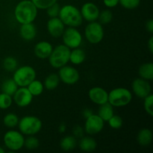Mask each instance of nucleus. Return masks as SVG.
Returning a JSON list of instances; mask_svg holds the SVG:
<instances>
[{
  "label": "nucleus",
  "mask_w": 153,
  "mask_h": 153,
  "mask_svg": "<svg viewBox=\"0 0 153 153\" xmlns=\"http://www.w3.org/2000/svg\"><path fill=\"white\" fill-rule=\"evenodd\" d=\"M59 82L60 79L58 75L56 73H51V74L48 75L45 79L43 86L44 88H46V89L49 90V91H52L58 88Z\"/></svg>",
  "instance_id": "nucleus-24"
},
{
  "label": "nucleus",
  "mask_w": 153,
  "mask_h": 153,
  "mask_svg": "<svg viewBox=\"0 0 153 153\" xmlns=\"http://www.w3.org/2000/svg\"><path fill=\"white\" fill-rule=\"evenodd\" d=\"M97 143L95 139L89 136L82 137V138L79 141V147L84 152H93L97 149Z\"/></svg>",
  "instance_id": "nucleus-20"
},
{
  "label": "nucleus",
  "mask_w": 153,
  "mask_h": 153,
  "mask_svg": "<svg viewBox=\"0 0 153 153\" xmlns=\"http://www.w3.org/2000/svg\"><path fill=\"white\" fill-rule=\"evenodd\" d=\"M31 1L34 3L37 9L45 10V9L48 8L49 6L57 2L58 0H31Z\"/></svg>",
  "instance_id": "nucleus-34"
},
{
  "label": "nucleus",
  "mask_w": 153,
  "mask_h": 153,
  "mask_svg": "<svg viewBox=\"0 0 153 153\" xmlns=\"http://www.w3.org/2000/svg\"><path fill=\"white\" fill-rule=\"evenodd\" d=\"M108 123V125L111 128H114V129H119L122 127L123 121L121 118L120 116L119 115H114V114L107 121Z\"/></svg>",
  "instance_id": "nucleus-32"
},
{
  "label": "nucleus",
  "mask_w": 153,
  "mask_h": 153,
  "mask_svg": "<svg viewBox=\"0 0 153 153\" xmlns=\"http://www.w3.org/2000/svg\"><path fill=\"white\" fill-rule=\"evenodd\" d=\"M26 88H28L30 93L32 94L33 97L40 96L43 93V89H44L43 84L40 81L36 80V79L33 80Z\"/></svg>",
  "instance_id": "nucleus-27"
},
{
  "label": "nucleus",
  "mask_w": 153,
  "mask_h": 153,
  "mask_svg": "<svg viewBox=\"0 0 153 153\" xmlns=\"http://www.w3.org/2000/svg\"><path fill=\"white\" fill-rule=\"evenodd\" d=\"M93 114H94V113H93V111L91 110V109L86 108V109H85V110H84L83 116L85 117V119H86V118L89 117L90 116H91V115H92Z\"/></svg>",
  "instance_id": "nucleus-41"
},
{
  "label": "nucleus",
  "mask_w": 153,
  "mask_h": 153,
  "mask_svg": "<svg viewBox=\"0 0 153 153\" xmlns=\"http://www.w3.org/2000/svg\"><path fill=\"white\" fill-rule=\"evenodd\" d=\"M3 140L4 146L7 149L11 151H18L23 147L25 138L20 131L10 130L4 134Z\"/></svg>",
  "instance_id": "nucleus-8"
},
{
  "label": "nucleus",
  "mask_w": 153,
  "mask_h": 153,
  "mask_svg": "<svg viewBox=\"0 0 153 153\" xmlns=\"http://www.w3.org/2000/svg\"><path fill=\"white\" fill-rule=\"evenodd\" d=\"M17 60L13 57H6L3 61V67L8 72H13L17 68Z\"/></svg>",
  "instance_id": "nucleus-29"
},
{
  "label": "nucleus",
  "mask_w": 153,
  "mask_h": 153,
  "mask_svg": "<svg viewBox=\"0 0 153 153\" xmlns=\"http://www.w3.org/2000/svg\"><path fill=\"white\" fill-rule=\"evenodd\" d=\"M104 122L98 114H93L89 117L86 118L84 131L89 135L98 134L103 129Z\"/></svg>",
  "instance_id": "nucleus-11"
},
{
  "label": "nucleus",
  "mask_w": 153,
  "mask_h": 153,
  "mask_svg": "<svg viewBox=\"0 0 153 153\" xmlns=\"http://www.w3.org/2000/svg\"><path fill=\"white\" fill-rule=\"evenodd\" d=\"M36 79V71L31 66H22L14 70L13 79L18 87H27Z\"/></svg>",
  "instance_id": "nucleus-6"
},
{
  "label": "nucleus",
  "mask_w": 153,
  "mask_h": 153,
  "mask_svg": "<svg viewBox=\"0 0 153 153\" xmlns=\"http://www.w3.org/2000/svg\"><path fill=\"white\" fill-rule=\"evenodd\" d=\"M137 143L141 146H148L152 140V132L149 128H142L137 134Z\"/></svg>",
  "instance_id": "nucleus-19"
},
{
  "label": "nucleus",
  "mask_w": 153,
  "mask_h": 153,
  "mask_svg": "<svg viewBox=\"0 0 153 153\" xmlns=\"http://www.w3.org/2000/svg\"><path fill=\"white\" fill-rule=\"evenodd\" d=\"M84 134V129L82 128V127L76 126L73 129V135L74 137H83Z\"/></svg>",
  "instance_id": "nucleus-39"
},
{
  "label": "nucleus",
  "mask_w": 153,
  "mask_h": 153,
  "mask_svg": "<svg viewBox=\"0 0 153 153\" xmlns=\"http://www.w3.org/2000/svg\"><path fill=\"white\" fill-rule=\"evenodd\" d=\"M148 48H149V52H150V53H152L153 52V37L152 36H151L149 41H148Z\"/></svg>",
  "instance_id": "nucleus-42"
},
{
  "label": "nucleus",
  "mask_w": 153,
  "mask_h": 153,
  "mask_svg": "<svg viewBox=\"0 0 153 153\" xmlns=\"http://www.w3.org/2000/svg\"><path fill=\"white\" fill-rule=\"evenodd\" d=\"M146 27V29H147V31H149L150 34H152L153 33V20L152 19H150L149 20L147 21Z\"/></svg>",
  "instance_id": "nucleus-40"
},
{
  "label": "nucleus",
  "mask_w": 153,
  "mask_h": 153,
  "mask_svg": "<svg viewBox=\"0 0 153 153\" xmlns=\"http://www.w3.org/2000/svg\"><path fill=\"white\" fill-rule=\"evenodd\" d=\"M52 45L47 41L38 42L34 49V54L40 59H46L49 57L52 52Z\"/></svg>",
  "instance_id": "nucleus-17"
},
{
  "label": "nucleus",
  "mask_w": 153,
  "mask_h": 153,
  "mask_svg": "<svg viewBox=\"0 0 153 153\" xmlns=\"http://www.w3.org/2000/svg\"><path fill=\"white\" fill-rule=\"evenodd\" d=\"M132 94L125 88H117L108 93V102L113 107H124L131 102Z\"/></svg>",
  "instance_id": "nucleus-4"
},
{
  "label": "nucleus",
  "mask_w": 153,
  "mask_h": 153,
  "mask_svg": "<svg viewBox=\"0 0 153 153\" xmlns=\"http://www.w3.org/2000/svg\"><path fill=\"white\" fill-rule=\"evenodd\" d=\"M11 96L8 95L4 93L0 94V109H7L11 106L12 105Z\"/></svg>",
  "instance_id": "nucleus-31"
},
{
  "label": "nucleus",
  "mask_w": 153,
  "mask_h": 153,
  "mask_svg": "<svg viewBox=\"0 0 153 153\" xmlns=\"http://www.w3.org/2000/svg\"><path fill=\"white\" fill-rule=\"evenodd\" d=\"M1 89L2 93L7 94L10 96H13L18 89V85L13 81V79H8L4 81L1 85Z\"/></svg>",
  "instance_id": "nucleus-26"
},
{
  "label": "nucleus",
  "mask_w": 153,
  "mask_h": 153,
  "mask_svg": "<svg viewBox=\"0 0 153 153\" xmlns=\"http://www.w3.org/2000/svg\"><path fill=\"white\" fill-rule=\"evenodd\" d=\"M152 102H153V96L152 94L148 95L144 98V102H143V107H144L145 111L152 117L153 115L152 110Z\"/></svg>",
  "instance_id": "nucleus-36"
},
{
  "label": "nucleus",
  "mask_w": 153,
  "mask_h": 153,
  "mask_svg": "<svg viewBox=\"0 0 153 153\" xmlns=\"http://www.w3.org/2000/svg\"><path fill=\"white\" fill-rule=\"evenodd\" d=\"M61 20L69 27H79L83 22L80 10L72 4H66L61 7L58 15Z\"/></svg>",
  "instance_id": "nucleus-2"
},
{
  "label": "nucleus",
  "mask_w": 153,
  "mask_h": 153,
  "mask_svg": "<svg viewBox=\"0 0 153 153\" xmlns=\"http://www.w3.org/2000/svg\"><path fill=\"white\" fill-rule=\"evenodd\" d=\"M86 55L83 49L75 48L73 51H70V61L75 65H79L85 61Z\"/></svg>",
  "instance_id": "nucleus-21"
},
{
  "label": "nucleus",
  "mask_w": 153,
  "mask_h": 153,
  "mask_svg": "<svg viewBox=\"0 0 153 153\" xmlns=\"http://www.w3.org/2000/svg\"><path fill=\"white\" fill-rule=\"evenodd\" d=\"M140 0H119V3L124 8L133 10L140 4Z\"/></svg>",
  "instance_id": "nucleus-35"
},
{
  "label": "nucleus",
  "mask_w": 153,
  "mask_h": 153,
  "mask_svg": "<svg viewBox=\"0 0 153 153\" xmlns=\"http://www.w3.org/2000/svg\"><path fill=\"white\" fill-rule=\"evenodd\" d=\"M70 49L64 44L57 46L49 55V62L53 68L59 69L70 61Z\"/></svg>",
  "instance_id": "nucleus-3"
},
{
  "label": "nucleus",
  "mask_w": 153,
  "mask_h": 153,
  "mask_svg": "<svg viewBox=\"0 0 153 153\" xmlns=\"http://www.w3.org/2000/svg\"><path fill=\"white\" fill-rule=\"evenodd\" d=\"M138 74L140 78L147 81H151L153 79V64L152 62L143 64L138 70Z\"/></svg>",
  "instance_id": "nucleus-22"
},
{
  "label": "nucleus",
  "mask_w": 153,
  "mask_h": 153,
  "mask_svg": "<svg viewBox=\"0 0 153 153\" xmlns=\"http://www.w3.org/2000/svg\"><path fill=\"white\" fill-rule=\"evenodd\" d=\"M13 101L19 107H27L33 100L32 94L26 87H20L13 95Z\"/></svg>",
  "instance_id": "nucleus-13"
},
{
  "label": "nucleus",
  "mask_w": 153,
  "mask_h": 153,
  "mask_svg": "<svg viewBox=\"0 0 153 153\" xmlns=\"http://www.w3.org/2000/svg\"><path fill=\"white\" fill-rule=\"evenodd\" d=\"M131 88L134 94L140 99H144L151 94V85L147 80L138 78L133 81Z\"/></svg>",
  "instance_id": "nucleus-12"
},
{
  "label": "nucleus",
  "mask_w": 153,
  "mask_h": 153,
  "mask_svg": "<svg viewBox=\"0 0 153 153\" xmlns=\"http://www.w3.org/2000/svg\"><path fill=\"white\" fill-rule=\"evenodd\" d=\"M62 38L64 44L70 49L79 47L82 42V34L75 27L66 28L62 34Z\"/></svg>",
  "instance_id": "nucleus-9"
},
{
  "label": "nucleus",
  "mask_w": 153,
  "mask_h": 153,
  "mask_svg": "<svg viewBox=\"0 0 153 153\" xmlns=\"http://www.w3.org/2000/svg\"><path fill=\"white\" fill-rule=\"evenodd\" d=\"M19 131L25 135H34L42 128V121L35 116H25L19 120Z\"/></svg>",
  "instance_id": "nucleus-5"
},
{
  "label": "nucleus",
  "mask_w": 153,
  "mask_h": 153,
  "mask_svg": "<svg viewBox=\"0 0 153 153\" xmlns=\"http://www.w3.org/2000/svg\"><path fill=\"white\" fill-rule=\"evenodd\" d=\"M3 123L7 128H14L18 125L19 118L17 115L13 113H8L3 118Z\"/></svg>",
  "instance_id": "nucleus-28"
},
{
  "label": "nucleus",
  "mask_w": 153,
  "mask_h": 153,
  "mask_svg": "<svg viewBox=\"0 0 153 153\" xmlns=\"http://www.w3.org/2000/svg\"><path fill=\"white\" fill-rule=\"evenodd\" d=\"M19 34L23 40L26 41H31L37 35V28L32 22L21 24Z\"/></svg>",
  "instance_id": "nucleus-18"
},
{
  "label": "nucleus",
  "mask_w": 153,
  "mask_h": 153,
  "mask_svg": "<svg viewBox=\"0 0 153 153\" xmlns=\"http://www.w3.org/2000/svg\"><path fill=\"white\" fill-rule=\"evenodd\" d=\"M60 146L64 151H71L76 146V137L67 135L63 137L60 142Z\"/></svg>",
  "instance_id": "nucleus-25"
},
{
  "label": "nucleus",
  "mask_w": 153,
  "mask_h": 153,
  "mask_svg": "<svg viewBox=\"0 0 153 153\" xmlns=\"http://www.w3.org/2000/svg\"><path fill=\"white\" fill-rule=\"evenodd\" d=\"M66 131V125L64 123L61 124L59 126V131L61 133H64Z\"/></svg>",
  "instance_id": "nucleus-43"
},
{
  "label": "nucleus",
  "mask_w": 153,
  "mask_h": 153,
  "mask_svg": "<svg viewBox=\"0 0 153 153\" xmlns=\"http://www.w3.org/2000/svg\"><path fill=\"white\" fill-rule=\"evenodd\" d=\"M98 115L104 121H108L114 115V107L108 102L100 105L98 110Z\"/></svg>",
  "instance_id": "nucleus-23"
},
{
  "label": "nucleus",
  "mask_w": 153,
  "mask_h": 153,
  "mask_svg": "<svg viewBox=\"0 0 153 153\" xmlns=\"http://www.w3.org/2000/svg\"><path fill=\"white\" fill-rule=\"evenodd\" d=\"M82 18L88 22H94L98 19L100 10L98 7L93 2H86L82 5L81 9Z\"/></svg>",
  "instance_id": "nucleus-14"
},
{
  "label": "nucleus",
  "mask_w": 153,
  "mask_h": 153,
  "mask_svg": "<svg viewBox=\"0 0 153 153\" xmlns=\"http://www.w3.org/2000/svg\"><path fill=\"white\" fill-rule=\"evenodd\" d=\"M40 145L39 140L36 137L33 135H29V137H27L24 140V146L26 147V149L32 150V149H36Z\"/></svg>",
  "instance_id": "nucleus-30"
},
{
  "label": "nucleus",
  "mask_w": 153,
  "mask_h": 153,
  "mask_svg": "<svg viewBox=\"0 0 153 153\" xmlns=\"http://www.w3.org/2000/svg\"><path fill=\"white\" fill-rule=\"evenodd\" d=\"M60 5L57 2H55V4H53L52 5L49 6L48 8H46V12H47L48 16L50 18L52 17H57L59 15L60 12Z\"/></svg>",
  "instance_id": "nucleus-37"
},
{
  "label": "nucleus",
  "mask_w": 153,
  "mask_h": 153,
  "mask_svg": "<svg viewBox=\"0 0 153 153\" xmlns=\"http://www.w3.org/2000/svg\"><path fill=\"white\" fill-rule=\"evenodd\" d=\"M98 19L101 24H108L113 19V13L110 10H104L99 15Z\"/></svg>",
  "instance_id": "nucleus-33"
},
{
  "label": "nucleus",
  "mask_w": 153,
  "mask_h": 153,
  "mask_svg": "<svg viewBox=\"0 0 153 153\" xmlns=\"http://www.w3.org/2000/svg\"><path fill=\"white\" fill-rule=\"evenodd\" d=\"M103 3L107 7H114L119 4V0H103Z\"/></svg>",
  "instance_id": "nucleus-38"
},
{
  "label": "nucleus",
  "mask_w": 153,
  "mask_h": 153,
  "mask_svg": "<svg viewBox=\"0 0 153 153\" xmlns=\"http://www.w3.org/2000/svg\"><path fill=\"white\" fill-rule=\"evenodd\" d=\"M85 35L88 42L92 44L100 43L104 37V29L100 22H91L85 29Z\"/></svg>",
  "instance_id": "nucleus-7"
},
{
  "label": "nucleus",
  "mask_w": 153,
  "mask_h": 153,
  "mask_svg": "<svg viewBox=\"0 0 153 153\" xmlns=\"http://www.w3.org/2000/svg\"><path fill=\"white\" fill-rule=\"evenodd\" d=\"M59 76L60 81L64 82L66 85H72L77 83L79 80V73L76 68L71 67V66H64V67L59 68Z\"/></svg>",
  "instance_id": "nucleus-10"
},
{
  "label": "nucleus",
  "mask_w": 153,
  "mask_h": 153,
  "mask_svg": "<svg viewBox=\"0 0 153 153\" xmlns=\"http://www.w3.org/2000/svg\"><path fill=\"white\" fill-rule=\"evenodd\" d=\"M37 15V8L31 0H22L15 7V19L20 24L34 22Z\"/></svg>",
  "instance_id": "nucleus-1"
},
{
  "label": "nucleus",
  "mask_w": 153,
  "mask_h": 153,
  "mask_svg": "<svg viewBox=\"0 0 153 153\" xmlns=\"http://www.w3.org/2000/svg\"><path fill=\"white\" fill-rule=\"evenodd\" d=\"M88 96L93 102L99 105L108 101V93L104 88L100 87H94L90 89Z\"/></svg>",
  "instance_id": "nucleus-16"
},
{
  "label": "nucleus",
  "mask_w": 153,
  "mask_h": 153,
  "mask_svg": "<svg viewBox=\"0 0 153 153\" xmlns=\"http://www.w3.org/2000/svg\"><path fill=\"white\" fill-rule=\"evenodd\" d=\"M0 153H4V149L0 146Z\"/></svg>",
  "instance_id": "nucleus-44"
},
{
  "label": "nucleus",
  "mask_w": 153,
  "mask_h": 153,
  "mask_svg": "<svg viewBox=\"0 0 153 153\" xmlns=\"http://www.w3.org/2000/svg\"><path fill=\"white\" fill-rule=\"evenodd\" d=\"M46 26L49 34L53 37H59L62 36L65 30V25L58 16L50 18L48 20Z\"/></svg>",
  "instance_id": "nucleus-15"
}]
</instances>
